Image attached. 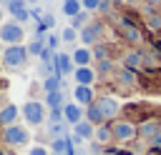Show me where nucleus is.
I'll return each mask as SVG.
<instances>
[{"mask_svg": "<svg viewBox=\"0 0 161 155\" xmlns=\"http://www.w3.org/2000/svg\"><path fill=\"white\" fill-rule=\"evenodd\" d=\"M20 115H23V120H25L28 128H40L48 120V108L40 100H25L20 105Z\"/></svg>", "mask_w": 161, "mask_h": 155, "instance_id": "obj_1", "label": "nucleus"}, {"mask_svg": "<svg viewBox=\"0 0 161 155\" xmlns=\"http://www.w3.org/2000/svg\"><path fill=\"white\" fill-rule=\"evenodd\" d=\"M28 140H30V130H28V125L15 122V125H10V128H3V138H0V142H3L5 148H23V145H28Z\"/></svg>", "mask_w": 161, "mask_h": 155, "instance_id": "obj_2", "label": "nucleus"}, {"mask_svg": "<svg viewBox=\"0 0 161 155\" xmlns=\"http://www.w3.org/2000/svg\"><path fill=\"white\" fill-rule=\"evenodd\" d=\"M28 48L20 42V45H5V50H3V55H0V60H3V65L5 68H10V70H20L25 62H28Z\"/></svg>", "mask_w": 161, "mask_h": 155, "instance_id": "obj_3", "label": "nucleus"}, {"mask_svg": "<svg viewBox=\"0 0 161 155\" xmlns=\"http://www.w3.org/2000/svg\"><path fill=\"white\" fill-rule=\"evenodd\" d=\"M111 132H113V142L126 145L138 135V125H133L131 120H113L111 122Z\"/></svg>", "mask_w": 161, "mask_h": 155, "instance_id": "obj_4", "label": "nucleus"}, {"mask_svg": "<svg viewBox=\"0 0 161 155\" xmlns=\"http://www.w3.org/2000/svg\"><path fill=\"white\" fill-rule=\"evenodd\" d=\"M0 40L5 45H20L25 40V28L15 20H8V22L0 25Z\"/></svg>", "mask_w": 161, "mask_h": 155, "instance_id": "obj_5", "label": "nucleus"}, {"mask_svg": "<svg viewBox=\"0 0 161 155\" xmlns=\"http://www.w3.org/2000/svg\"><path fill=\"white\" fill-rule=\"evenodd\" d=\"M101 35H103V22L91 20V22L78 32V40H80L86 48H93V45H98V42H101Z\"/></svg>", "mask_w": 161, "mask_h": 155, "instance_id": "obj_6", "label": "nucleus"}, {"mask_svg": "<svg viewBox=\"0 0 161 155\" xmlns=\"http://www.w3.org/2000/svg\"><path fill=\"white\" fill-rule=\"evenodd\" d=\"M96 105H98V110L103 112L106 120H116V118L121 115V100H116L113 95H101V98H96Z\"/></svg>", "mask_w": 161, "mask_h": 155, "instance_id": "obj_7", "label": "nucleus"}, {"mask_svg": "<svg viewBox=\"0 0 161 155\" xmlns=\"http://www.w3.org/2000/svg\"><path fill=\"white\" fill-rule=\"evenodd\" d=\"M5 10L10 12V20H15L20 25L30 20V8L25 5V0H8L5 2Z\"/></svg>", "mask_w": 161, "mask_h": 155, "instance_id": "obj_8", "label": "nucleus"}, {"mask_svg": "<svg viewBox=\"0 0 161 155\" xmlns=\"http://www.w3.org/2000/svg\"><path fill=\"white\" fill-rule=\"evenodd\" d=\"M118 30H121V35H123L128 42H133V45L141 42V30H138V25H136L131 18L121 15V18H118Z\"/></svg>", "mask_w": 161, "mask_h": 155, "instance_id": "obj_9", "label": "nucleus"}, {"mask_svg": "<svg viewBox=\"0 0 161 155\" xmlns=\"http://www.w3.org/2000/svg\"><path fill=\"white\" fill-rule=\"evenodd\" d=\"M53 68H55V75H58V78H68V75H73L75 65H73L70 52H55V55H53Z\"/></svg>", "mask_w": 161, "mask_h": 155, "instance_id": "obj_10", "label": "nucleus"}, {"mask_svg": "<svg viewBox=\"0 0 161 155\" xmlns=\"http://www.w3.org/2000/svg\"><path fill=\"white\" fill-rule=\"evenodd\" d=\"M80 120H86V108H80L78 102H65L63 105V122H68L73 128Z\"/></svg>", "mask_w": 161, "mask_h": 155, "instance_id": "obj_11", "label": "nucleus"}, {"mask_svg": "<svg viewBox=\"0 0 161 155\" xmlns=\"http://www.w3.org/2000/svg\"><path fill=\"white\" fill-rule=\"evenodd\" d=\"M73 102H78L80 108H88L96 102V92L91 85H75L73 88Z\"/></svg>", "mask_w": 161, "mask_h": 155, "instance_id": "obj_12", "label": "nucleus"}, {"mask_svg": "<svg viewBox=\"0 0 161 155\" xmlns=\"http://www.w3.org/2000/svg\"><path fill=\"white\" fill-rule=\"evenodd\" d=\"M123 68H128V70H133V72L143 70V68H146V55H143L141 50H128V52L123 55Z\"/></svg>", "mask_w": 161, "mask_h": 155, "instance_id": "obj_13", "label": "nucleus"}, {"mask_svg": "<svg viewBox=\"0 0 161 155\" xmlns=\"http://www.w3.org/2000/svg\"><path fill=\"white\" fill-rule=\"evenodd\" d=\"M161 135V120H143L141 125H138V138L141 140H153V138H158Z\"/></svg>", "mask_w": 161, "mask_h": 155, "instance_id": "obj_14", "label": "nucleus"}, {"mask_svg": "<svg viewBox=\"0 0 161 155\" xmlns=\"http://www.w3.org/2000/svg\"><path fill=\"white\" fill-rule=\"evenodd\" d=\"M18 118H20V108H18L15 102H8V105L0 108V128H10V125H15Z\"/></svg>", "mask_w": 161, "mask_h": 155, "instance_id": "obj_15", "label": "nucleus"}, {"mask_svg": "<svg viewBox=\"0 0 161 155\" xmlns=\"http://www.w3.org/2000/svg\"><path fill=\"white\" fill-rule=\"evenodd\" d=\"M70 58H73V65H75V68H88V65L93 62V50L86 48V45H78V48L70 52Z\"/></svg>", "mask_w": 161, "mask_h": 155, "instance_id": "obj_16", "label": "nucleus"}, {"mask_svg": "<svg viewBox=\"0 0 161 155\" xmlns=\"http://www.w3.org/2000/svg\"><path fill=\"white\" fill-rule=\"evenodd\" d=\"M96 78H98V72H96L91 65H88V68H75V70H73V80H75V85H91V88H93Z\"/></svg>", "mask_w": 161, "mask_h": 155, "instance_id": "obj_17", "label": "nucleus"}, {"mask_svg": "<svg viewBox=\"0 0 161 155\" xmlns=\"http://www.w3.org/2000/svg\"><path fill=\"white\" fill-rule=\"evenodd\" d=\"M93 142H98V145H108V142H113V132H111V125H98L96 128V132H93Z\"/></svg>", "mask_w": 161, "mask_h": 155, "instance_id": "obj_18", "label": "nucleus"}, {"mask_svg": "<svg viewBox=\"0 0 161 155\" xmlns=\"http://www.w3.org/2000/svg\"><path fill=\"white\" fill-rule=\"evenodd\" d=\"M116 78H118V85H126V88H136V72L133 70H128V68H118V72H116Z\"/></svg>", "mask_w": 161, "mask_h": 155, "instance_id": "obj_19", "label": "nucleus"}, {"mask_svg": "<svg viewBox=\"0 0 161 155\" xmlns=\"http://www.w3.org/2000/svg\"><path fill=\"white\" fill-rule=\"evenodd\" d=\"M65 100H63V90H55V92H45V108L50 110H63Z\"/></svg>", "mask_w": 161, "mask_h": 155, "instance_id": "obj_20", "label": "nucleus"}, {"mask_svg": "<svg viewBox=\"0 0 161 155\" xmlns=\"http://www.w3.org/2000/svg\"><path fill=\"white\" fill-rule=\"evenodd\" d=\"M86 120H88V122H91V125H96V128H98V125H103V122H106V118H103V112H101V110H98V105H96V102H93V105H88V108H86Z\"/></svg>", "mask_w": 161, "mask_h": 155, "instance_id": "obj_21", "label": "nucleus"}, {"mask_svg": "<svg viewBox=\"0 0 161 155\" xmlns=\"http://www.w3.org/2000/svg\"><path fill=\"white\" fill-rule=\"evenodd\" d=\"M43 90H45V92L63 90V78H58L55 72H53V75H48V78H43Z\"/></svg>", "mask_w": 161, "mask_h": 155, "instance_id": "obj_22", "label": "nucleus"}, {"mask_svg": "<svg viewBox=\"0 0 161 155\" xmlns=\"http://www.w3.org/2000/svg\"><path fill=\"white\" fill-rule=\"evenodd\" d=\"M25 48H28V55L30 58H40V52L45 50V38H33Z\"/></svg>", "mask_w": 161, "mask_h": 155, "instance_id": "obj_23", "label": "nucleus"}, {"mask_svg": "<svg viewBox=\"0 0 161 155\" xmlns=\"http://www.w3.org/2000/svg\"><path fill=\"white\" fill-rule=\"evenodd\" d=\"M63 15H68V18H75L83 8H80V0H63Z\"/></svg>", "mask_w": 161, "mask_h": 155, "instance_id": "obj_24", "label": "nucleus"}, {"mask_svg": "<svg viewBox=\"0 0 161 155\" xmlns=\"http://www.w3.org/2000/svg\"><path fill=\"white\" fill-rule=\"evenodd\" d=\"M88 18H91V12H86V10H80V12L75 15V18H70V28H75V30L80 32V30H83V28H86V25L91 22Z\"/></svg>", "mask_w": 161, "mask_h": 155, "instance_id": "obj_25", "label": "nucleus"}, {"mask_svg": "<svg viewBox=\"0 0 161 155\" xmlns=\"http://www.w3.org/2000/svg\"><path fill=\"white\" fill-rule=\"evenodd\" d=\"M91 50H93V60H111V50H108V45L98 42V45H93Z\"/></svg>", "mask_w": 161, "mask_h": 155, "instance_id": "obj_26", "label": "nucleus"}, {"mask_svg": "<svg viewBox=\"0 0 161 155\" xmlns=\"http://www.w3.org/2000/svg\"><path fill=\"white\" fill-rule=\"evenodd\" d=\"M75 40H78V30L75 28L68 25V28L60 30V42H75Z\"/></svg>", "mask_w": 161, "mask_h": 155, "instance_id": "obj_27", "label": "nucleus"}, {"mask_svg": "<svg viewBox=\"0 0 161 155\" xmlns=\"http://www.w3.org/2000/svg\"><path fill=\"white\" fill-rule=\"evenodd\" d=\"M58 45H60V35L48 32V35H45V48H48V50H53V52H58Z\"/></svg>", "mask_w": 161, "mask_h": 155, "instance_id": "obj_28", "label": "nucleus"}, {"mask_svg": "<svg viewBox=\"0 0 161 155\" xmlns=\"http://www.w3.org/2000/svg\"><path fill=\"white\" fill-rule=\"evenodd\" d=\"M48 132H50V140L53 138H63L65 135V128H63V122H50L48 125Z\"/></svg>", "mask_w": 161, "mask_h": 155, "instance_id": "obj_29", "label": "nucleus"}, {"mask_svg": "<svg viewBox=\"0 0 161 155\" xmlns=\"http://www.w3.org/2000/svg\"><path fill=\"white\" fill-rule=\"evenodd\" d=\"M80 8H83L86 12H96V10L101 8V0H80Z\"/></svg>", "mask_w": 161, "mask_h": 155, "instance_id": "obj_30", "label": "nucleus"}, {"mask_svg": "<svg viewBox=\"0 0 161 155\" xmlns=\"http://www.w3.org/2000/svg\"><path fill=\"white\" fill-rule=\"evenodd\" d=\"M96 62H98V70L96 72H101V75H106V72L113 70V60H96Z\"/></svg>", "mask_w": 161, "mask_h": 155, "instance_id": "obj_31", "label": "nucleus"}, {"mask_svg": "<svg viewBox=\"0 0 161 155\" xmlns=\"http://www.w3.org/2000/svg\"><path fill=\"white\" fill-rule=\"evenodd\" d=\"M146 25H148L151 30H158V28H161V15H156V12H151V15L146 18Z\"/></svg>", "mask_w": 161, "mask_h": 155, "instance_id": "obj_32", "label": "nucleus"}, {"mask_svg": "<svg viewBox=\"0 0 161 155\" xmlns=\"http://www.w3.org/2000/svg\"><path fill=\"white\" fill-rule=\"evenodd\" d=\"M28 155H50V150L45 145H30L28 148Z\"/></svg>", "mask_w": 161, "mask_h": 155, "instance_id": "obj_33", "label": "nucleus"}, {"mask_svg": "<svg viewBox=\"0 0 161 155\" xmlns=\"http://www.w3.org/2000/svg\"><path fill=\"white\" fill-rule=\"evenodd\" d=\"M48 122H63V110H50Z\"/></svg>", "mask_w": 161, "mask_h": 155, "instance_id": "obj_34", "label": "nucleus"}, {"mask_svg": "<svg viewBox=\"0 0 161 155\" xmlns=\"http://www.w3.org/2000/svg\"><path fill=\"white\" fill-rule=\"evenodd\" d=\"M148 2V8H156V5H161V0H146Z\"/></svg>", "mask_w": 161, "mask_h": 155, "instance_id": "obj_35", "label": "nucleus"}, {"mask_svg": "<svg viewBox=\"0 0 161 155\" xmlns=\"http://www.w3.org/2000/svg\"><path fill=\"white\" fill-rule=\"evenodd\" d=\"M3 18H5V8L0 5V25H3Z\"/></svg>", "mask_w": 161, "mask_h": 155, "instance_id": "obj_36", "label": "nucleus"}, {"mask_svg": "<svg viewBox=\"0 0 161 155\" xmlns=\"http://www.w3.org/2000/svg\"><path fill=\"white\" fill-rule=\"evenodd\" d=\"M40 0H25V5H38Z\"/></svg>", "mask_w": 161, "mask_h": 155, "instance_id": "obj_37", "label": "nucleus"}, {"mask_svg": "<svg viewBox=\"0 0 161 155\" xmlns=\"http://www.w3.org/2000/svg\"><path fill=\"white\" fill-rule=\"evenodd\" d=\"M121 2H123V0H111V5H121Z\"/></svg>", "mask_w": 161, "mask_h": 155, "instance_id": "obj_38", "label": "nucleus"}, {"mask_svg": "<svg viewBox=\"0 0 161 155\" xmlns=\"http://www.w3.org/2000/svg\"><path fill=\"white\" fill-rule=\"evenodd\" d=\"M3 50H5V48H3V40H0V55H3Z\"/></svg>", "mask_w": 161, "mask_h": 155, "instance_id": "obj_39", "label": "nucleus"}, {"mask_svg": "<svg viewBox=\"0 0 161 155\" xmlns=\"http://www.w3.org/2000/svg\"><path fill=\"white\" fill-rule=\"evenodd\" d=\"M8 155H15V152H10V150H8Z\"/></svg>", "mask_w": 161, "mask_h": 155, "instance_id": "obj_40", "label": "nucleus"}, {"mask_svg": "<svg viewBox=\"0 0 161 155\" xmlns=\"http://www.w3.org/2000/svg\"><path fill=\"white\" fill-rule=\"evenodd\" d=\"M0 138H3V128H0Z\"/></svg>", "mask_w": 161, "mask_h": 155, "instance_id": "obj_41", "label": "nucleus"}, {"mask_svg": "<svg viewBox=\"0 0 161 155\" xmlns=\"http://www.w3.org/2000/svg\"><path fill=\"white\" fill-rule=\"evenodd\" d=\"M103 2H111V0H103Z\"/></svg>", "mask_w": 161, "mask_h": 155, "instance_id": "obj_42", "label": "nucleus"}, {"mask_svg": "<svg viewBox=\"0 0 161 155\" xmlns=\"http://www.w3.org/2000/svg\"><path fill=\"white\" fill-rule=\"evenodd\" d=\"M0 2H8V0H0Z\"/></svg>", "mask_w": 161, "mask_h": 155, "instance_id": "obj_43", "label": "nucleus"}, {"mask_svg": "<svg viewBox=\"0 0 161 155\" xmlns=\"http://www.w3.org/2000/svg\"><path fill=\"white\" fill-rule=\"evenodd\" d=\"M103 155H111V152H103Z\"/></svg>", "mask_w": 161, "mask_h": 155, "instance_id": "obj_44", "label": "nucleus"}]
</instances>
